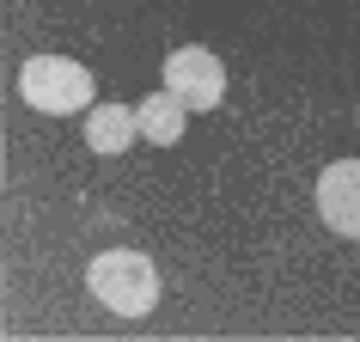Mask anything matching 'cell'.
<instances>
[{"label":"cell","instance_id":"6da1fadb","mask_svg":"<svg viewBox=\"0 0 360 342\" xmlns=\"http://www.w3.org/2000/svg\"><path fill=\"white\" fill-rule=\"evenodd\" d=\"M86 287L116 318H147L153 305H159V269L141 251H98L92 263H86Z\"/></svg>","mask_w":360,"mask_h":342},{"label":"cell","instance_id":"7a4b0ae2","mask_svg":"<svg viewBox=\"0 0 360 342\" xmlns=\"http://www.w3.org/2000/svg\"><path fill=\"white\" fill-rule=\"evenodd\" d=\"M19 92H25V104L43 110V116H79V110H92L98 80L86 74L74 56H31L19 68Z\"/></svg>","mask_w":360,"mask_h":342},{"label":"cell","instance_id":"3957f363","mask_svg":"<svg viewBox=\"0 0 360 342\" xmlns=\"http://www.w3.org/2000/svg\"><path fill=\"white\" fill-rule=\"evenodd\" d=\"M159 80H165V86L184 98L190 110H220V98H226V68H220V56H214V49H202V43L171 49L165 68H159Z\"/></svg>","mask_w":360,"mask_h":342},{"label":"cell","instance_id":"277c9868","mask_svg":"<svg viewBox=\"0 0 360 342\" xmlns=\"http://www.w3.org/2000/svg\"><path fill=\"white\" fill-rule=\"evenodd\" d=\"M318 214L342 239H360V159H336L318 177Z\"/></svg>","mask_w":360,"mask_h":342},{"label":"cell","instance_id":"5b68a950","mask_svg":"<svg viewBox=\"0 0 360 342\" xmlns=\"http://www.w3.org/2000/svg\"><path fill=\"white\" fill-rule=\"evenodd\" d=\"M134 134H141V110H129V104H92L86 110V147L104 153V159L129 153Z\"/></svg>","mask_w":360,"mask_h":342},{"label":"cell","instance_id":"8992f818","mask_svg":"<svg viewBox=\"0 0 360 342\" xmlns=\"http://www.w3.org/2000/svg\"><path fill=\"white\" fill-rule=\"evenodd\" d=\"M134 110H141V134H147L153 147H177V141H184V129H190V116H195L184 98L171 92V86H165V92H147Z\"/></svg>","mask_w":360,"mask_h":342}]
</instances>
